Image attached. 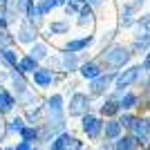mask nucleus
Here are the masks:
<instances>
[{"label":"nucleus","instance_id":"6ab92c4d","mask_svg":"<svg viewBox=\"0 0 150 150\" xmlns=\"http://www.w3.org/2000/svg\"><path fill=\"white\" fill-rule=\"evenodd\" d=\"M13 105H16V96H13L11 92H7V90L0 85V114L9 112Z\"/></svg>","mask_w":150,"mask_h":150},{"label":"nucleus","instance_id":"c85d7f7f","mask_svg":"<svg viewBox=\"0 0 150 150\" xmlns=\"http://www.w3.org/2000/svg\"><path fill=\"white\" fill-rule=\"evenodd\" d=\"M20 137H23V141L31 144L34 139H38V128H34V125H25V128L20 130Z\"/></svg>","mask_w":150,"mask_h":150},{"label":"nucleus","instance_id":"72a5a7b5","mask_svg":"<svg viewBox=\"0 0 150 150\" xmlns=\"http://www.w3.org/2000/svg\"><path fill=\"white\" fill-rule=\"evenodd\" d=\"M141 67L146 69V72H150V50L144 54V58H141Z\"/></svg>","mask_w":150,"mask_h":150},{"label":"nucleus","instance_id":"aec40b11","mask_svg":"<svg viewBox=\"0 0 150 150\" xmlns=\"http://www.w3.org/2000/svg\"><path fill=\"white\" fill-rule=\"evenodd\" d=\"M27 56H31L34 61H45V58L50 56V47L45 43H38L36 40V43L29 47V54H27Z\"/></svg>","mask_w":150,"mask_h":150},{"label":"nucleus","instance_id":"a878e982","mask_svg":"<svg viewBox=\"0 0 150 150\" xmlns=\"http://www.w3.org/2000/svg\"><path fill=\"white\" fill-rule=\"evenodd\" d=\"M34 5H36V9H38V13H40V16H47L50 11H54V9H56V0H36Z\"/></svg>","mask_w":150,"mask_h":150},{"label":"nucleus","instance_id":"473e14b6","mask_svg":"<svg viewBox=\"0 0 150 150\" xmlns=\"http://www.w3.org/2000/svg\"><path fill=\"white\" fill-rule=\"evenodd\" d=\"M85 5H88V7H92V9H94V13H96V11L101 9V7H105V0H85Z\"/></svg>","mask_w":150,"mask_h":150},{"label":"nucleus","instance_id":"39448f33","mask_svg":"<svg viewBox=\"0 0 150 150\" xmlns=\"http://www.w3.org/2000/svg\"><path fill=\"white\" fill-rule=\"evenodd\" d=\"M92 108V96L85 92H74L67 103V114L69 117H85Z\"/></svg>","mask_w":150,"mask_h":150},{"label":"nucleus","instance_id":"7ed1b4c3","mask_svg":"<svg viewBox=\"0 0 150 150\" xmlns=\"http://www.w3.org/2000/svg\"><path fill=\"white\" fill-rule=\"evenodd\" d=\"M128 134L137 141V148H144L150 141V117L148 114H137L134 121L130 123V128H128Z\"/></svg>","mask_w":150,"mask_h":150},{"label":"nucleus","instance_id":"f3484780","mask_svg":"<svg viewBox=\"0 0 150 150\" xmlns=\"http://www.w3.org/2000/svg\"><path fill=\"white\" fill-rule=\"evenodd\" d=\"M134 20H137V13H132L130 9L121 7L119 18H117V27H119V29H132V27H134Z\"/></svg>","mask_w":150,"mask_h":150},{"label":"nucleus","instance_id":"b1692460","mask_svg":"<svg viewBox=\"0 0 150 150\" xmlns=\"http://www.w3.org/2000/svg\"><path fill=\"white\" fill-rule=\"evenodd\" d=\"M134 34H150V11L148 13H141V16H137V20H134Z\"/></svg>","mask_w":150,"mask_h":150},{"label":"nucleus","instance_id":"0eeeda50","mask_svg":"<svg viewBox=\"0 0 150 150\" xmlns=\"http://www.w3.org/2000/svg\"><path fill=\"white\" fill-rule=\"evenodd\" d=\"M94 40H96V36H94V34H85V36L72 38V40H67V43H65V52H72V54L85 52V50H90V47L94 45Z\"/></svg>","mask_w":150,"mask_h":150},{"label":"nucleus","instance_id":"c9c22d12","mask_svg":"<svg viewBox=\"0 0 150 150\" xmlns=\"http://www.w3.org/2000/svg\"><path fill=\"white\" fill-rule=\"evenodd\" d=\"M101 150H117V148H114L112 141H103V144H101Z\"/></svg>","mask_w":150,"mask_h":150},{"label":"nucleus","instance_id":"423d86ee","mask_svg":"<svg viewBox=\"0 0 150 150\" xmlns=\"http://www.w3.org/2000/svg\"><path fill=\"white\" fill-rule=\"evenodd\" d=\"M81 130L88 134V139H99L101 130H103V119L99 114L88 112L85 117H81Z\"/></svg>","mask_w":150,"mask_h":150},{"label":"nucleus","instance_id":"393cba45","mask_svg":"<svg viewBox=\"0 0 150 150\" xmlns=\"http://www.w3.org/2000/svg\"><path fill=\"white\" fill-rule=\"evenodd\" d=\"M112 144H114L117 150H134L137 148V141H134L130 134H121V137L117 139V141H112Z\"/></svg>","mask_w":150,"mask_h":150},{"label":"nucleus","instance_id":"7c9ffc66","mask_svg":"<svg viewBox=\"0 0 150 150\" xmlns=\"http://www.w3.org/2000/svg\"><path fill=\"white\" fill-rule=\"evenodd\" d=\"M23 128H25V121L20 119V117L11 119V121H9V125H7V130H9V132H18V134H20V130H23Z\"/></svg>","mask_w":150,"mask_h":150},{"label":"nucleus","instance_id":"f03ea898","mask_svg":"<svg viewBox=\"0 0 150 150\" xmlns=\"http://www.w3.org/2000/svg\"><path fill=\"white\" fill-rule=\"evenodd\" d=\"M144 72H146V69L141 67V63H137V65H125L123 69L117 72L112 90H114V92H125V90L134 88V85L139 83V79L144 76Z\"/></svg>","mask_w":150,"mask_h":150},{"label":"nucleus","instance_id":"58836bf2","mask_svg":"<svg viewBox=\"0 0 150 150\" xmlns=\"http://www.w3.org/2000/svg\"><path fill=\"white\" fill-rule=\"evenodd\" d=\"M148 2H150V0H148Z\"/></svg>","mask_w":150,"mask_h":150},{"label":"nucleus","instance_id":"a211bd4d","mask_svg":"<svg viewBox=\"0 0 150 150\" xmlns=\"http://www.w3.org/2000/svg\"><path fill=\"white\" fill-rule=\"evenodd\" d=\"M94 18H96L94 9L85 5L81 11L76 13V25H79V27H92V25H94Z\"/></svg>","mask_w":150,"mask_h":150},{"label":"nucleus","instance_id":"1a4fd4ad","mask_svg":"<svg viewBox=\"0 0 150 150\" xmlns=\"http://www.w3.org/2000/svg\"><path fill=\"white\" fill-rule=\"evenodd\" d=\"M123 134V128L117 119H105L103 121V130H101V137L103 141H117V139Z\"/></svg>","mask_w":150,"mask_h":150},{"label":"nucleus","instance_id":"f8f14e48","mask_svg":"<svg viewBox=\"0 0 150 150\" xmlns=\"http://www.w3.org/2000/svg\"><path fill=\"white\" fill-rule=\"evenodd\" d=\"M128 50L134 54H146L150 50V34H132V40L128 45Z\"/></svg>","mask_w":150,"mask_h":150},{"label":"nucleus","instance_id":"412c9836","mask_svg":"<svg viewBox=\"0 0 150 150\" xmlns=\"http://www.w3.org/2000/svg\"><path fill=\"white\" fill-rule=\"evenodd\" d=\"M50 36H63V34H69V20H52L47 25Z\"/></svg>","mask_w":150,"mask_h":150},{"label":"nucleus","instance_id":"5701e85b","mask_svg":"<svg viewBox=\"0 0 150 150\" xmlns=\"http://www.w3.org/2000/svg\"><path fill=\"white\" fill-rule=\"evenodd\" d=\"M18 54H16V50H13V47H7V50H0V61L5 63L7 67H16V65H18Z\"/></svg>","mask_w":150,"mask_h":150},{"label":"nucleus","instance_id":"e433bc0d","mask_svg":"<svg viewBox=\"0 0 150 150\" xmlns=\"http://www.w3.org/2000/svg\"><path fill=\"white\" fill-rule=\"evenodd\" d=\"M134 150H144V148H134Z\"/></svg>","mask_w":150,"mask_h":150},{"label":"nucleus","instance_id":"4be33fe9","mask_svg":"<svg viewBox=\"0 0 150 150\" xmlns=\"http://www.w3.org/2000/svg\"><path fill=\"white\" fill-rule=\"evenodd\" d=\"M16 69L20 74H34V69H38V61H34L31 56H23V58H18Z\"/></svg>","mask_w":150,"mask_h":150},{"label":"nucleus","instance_id":"2f4dec72","mask_svg":"<svg viewBox=\"0 0 150 150\" xmlns=\"http://www.w3.org/2000/svg\"><path fill=\"white\" fill-rule=\"evenodd\" d=\"M63 144H65V132H61V134H56V137H54L50 150H65V148H63Z\"/></svg>","mask_w":150,"mask_h":150},{"label":"nucleus","instance_id":"4c0bfd02","mask_svg":"<svg viewBox=\"0 0 150 150\" xmlns=\"http://www.w3.org/2000/svg\"><path fill=\"white\" fill-rule=\"evenodd\" d=\"M7 150H13V148H7Z\"/></svg>","mask_w":150,"mask_h":150},{"label":"nucleus","instance_id":"4468645a","mask_svg":"<svg viewBox=\"0 0 150 150\" xmlns=\"http://www.w3.org/2000/svg\"><path fill=\"white\" fill-rule=\"evenodd\" d=\"M58 56H61V69L65 72V74H69V72H76V69H79V65H81V61H79V54H72V52H65V50H63Z\"/></svg>","mask_w":150,"mask_h":150},{"label":"nucleus","instance_id":"f257e3e1","mask_svg":"<svg viewBox=\"0 0 150 150\" xmlns=\"http://www.w3.org/2000/svg\"><path fill=\"white\" fill-rule=\"evenodd\" d=\"M132 52L123 43H110L96 54V63L101 65L103 72H119L125 65H130Z\"/></svg>","mask_w":150,"mask_h":150},{"label":"nucleus","instance_id":"cd10ccee","mask_svg":"<svg viewBox=\"0 0 150 150\" xmlns=\"http://www.w3.org/2000/svg\"><path fill=\"white\" fill-rule=\"evenodd\" d=\"M148 5V0H123V7L130 9L132 13H141V9Z\"/></svg>","mask_w":150,"mask_h":150},{"label":"nucleus","instance_id":"2eb2a0df","mask_svg":"<svg viewBox=\"0 0 150 150\" xmlns=\"http://www.w3.org/2000/svg\"><path fill=\"white\" fill-rule=\"evenodd\" d=\"M34 83H36V88H50L52 83H54V72L50 67L34 69Z\"/></svg>","mask_w":150,"mask_h":150},{"label":"nucleus","instance_id":"20e7f679","mask_svg":"<svg viewBox=\"0 0 150 150\" xmlns=\"http://www.w3.org/2000/svg\"><path fill=\"white\" fill-rule=\"evenodd\" d=\"M114 76H117V72H103V74H99L96 79L88 81V94L92 99L94 96H105L114 85Z\"/></svg>","mask_w":150,"mask_h":150},{"label":"nucleus","instance_id":"ddd939ff","mask_svg":"<svg viewBox=\"0 0 150 150\" xmlns=\"http://www.w3.org/2000/svg\"><path fill=\"white\" fill-rule=\"evenodd\" d=\"M137 103H139V92H134V90L121 92V96H119L121 112H134V110H137Z\"/></svg>","mask_w":150,"mask_h":150},{"label":"nucleus","instance_id":"6e6552de","mask_svg":"<svg viewBox=\"0 0 150 150\" xmlns=\"http://www.w3.org/2000/svg\"><path fill=\"white\" fill-rule=\"evenodd\" d=\"M18 43H23V45H34L38 40V29L34 25H31L29 20H23L20 23V27H18Z\"/></svg>","mask_w":150,"mask_h":150},{"label":"nucleus","instance_id":"bb28decb","mask_svg":"<svg viewBox=\"0 0 150 150\" xmlns=\"http://www.w3.org/2000/svg\"><path fill=\"white\" fill-rule=\"evenodd\" d=\"M63 148L65 150H83V141L65 132V144H63Z\"/></svg>","mask_w":150,"mask_h":150},{"label":"nucleus","instance_id":"ea45409f","mask_svg":"<svg viewBox=\"0 0 150 150\" xmlns=\"http://www.w3.org/2000/svg\"><path fill=\"white\" fill-rule=\"evenodd\" d=\"M148 117H150V114H148Z\"/></svg>","mask_w":150,"mask_h":150},{"label":"nucleus","instance_id":"9b49d317","mask_svg":"<svg viewBox=\"0 0 150 150\" xmlns=\"http://www.w3.org/2000/svg\"><path fill=\"white\" fill-rule=\"evenodd\" d=\"M121 112V108H119V101L117 99H110V96H103V103L99 105V117L103 119H117Z\"/></svg>","mask_w":150,"mask_h":150},{"label":"nucleus","instance_id":"f704fd0d","mask_svg":"<svg viewBox=\"0 0 150 150\" xmlns=\"http://www.w3.org/2000/svg\"><path fill=\"white\" fill-rule=\"evenodd\" d=\"M13 150H31V144H27V141H20V144L16 146Z\"/></svg>","mask_w":150,"mask_h":150},{"label":"nucleus","instance_id":"c756f323","mask_svg":"<svg viewBox=\"0 0 150 150\" xmlns=\"http://www.w3.org/2000/svg\"><path fill=\"white\" fill-rule=\"evenodd\" d=\"M134 117H137V112H119L117 121L121 123V128H123V130H128V128H130V123L134 121Z\"/></svg>","mask_w":150,"mask_h":150},{"label":"nucleus","instance_id":"9d476101","mask_svg":"<svg viewBox=\"0 0 150 150\" xmlns=\"http://www.w3.org/2000/svg\"><path fill=\"white\" fill-rule=\"evenodd\" d=\"M79 74H81V79H85V81H92V79H96L99 74H103V69H101V65L96 63V58H90V61H83L81 65H79V69H76Z\"/></svg>","mask_w":150,"mask_h":150},{"label":"nucleus","instance_id":"dca6fc26","mask_svg":"<svg viewBox=\"0 0 150 150\" xmlns=\"http://www.w3.org/2000/svg\"><path fill=\"white\" fill-rule=\"evenodd\" d=\"M9 81H11V88H13V92H16V96H20V94H25L27 90H29V83L25 81V76L20 74L16 67L9 72Z\"/></svg>","mask_w":150,"mask_h":150}]
</instances>
